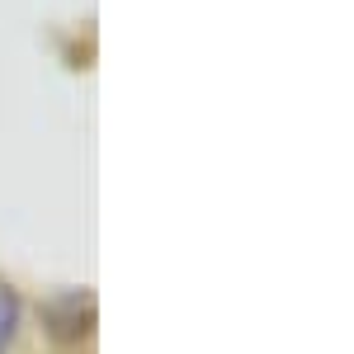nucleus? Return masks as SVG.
<instances>
[{"instance_id": "f257e3e1", "label": "nucleus", "mask_w": 354, "mask_h": 354, "mask_svg": "<svg viewBox=\"0 0 354 354\" xmlns=\"http://www.w3.org/2000/svg\"><path fill=\"white\" fill-rule=\"evenodd\" d=\"M15 322H19V298L0 283V354L10 345V335H15Z\"/></svg>"}]
</instances>
